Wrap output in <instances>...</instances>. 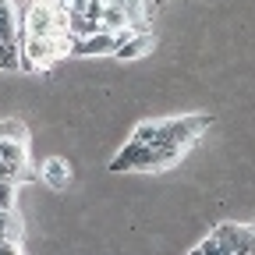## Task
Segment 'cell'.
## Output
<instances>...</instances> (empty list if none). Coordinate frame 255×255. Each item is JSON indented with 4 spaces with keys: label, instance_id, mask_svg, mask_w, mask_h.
Segmentation results:
<instances>
[{
    "label": "cell",
    "instance_id": "6da1fadb",
    "mask_svg": "<svg viewBox=\"0 0 255 255\" xmlns=\"http://www.w3.org/2000/svg\"><path fill=\"white\" fill-rule=\"evenodd\" d=\"M213 124L209 114H184V117H167V121H152V145H174L188 152L202 138V131Z\"/></svg>",
    "mask_w": 255,
    "mask_h": 255
},
{
    "label": "cell",
    "instance_id": "7a4b0ae2",
    "mask_svg": "<svg viewBox=\"0 0 255 255\" xmlns=\"http://www.w3.org/2000/svg\"><path fill=\"white\" fill-rule=\"evenodd\" d=\"M18 46H21L18 68L28 71V75H36V71L53 68L60 57L71 53V36H21Z\"/></svg>",
    "mask_w": 255,
    "mask_h": 255
},
{
    "label": "cell",
    "instance_id": "3957f363",
    "mask_svg": "<svg viewBox=\"0 0 255 255\" xmlns=\"http://www.w3.org/2000/svg\"><path fill=\"white\" fill-rule=\"evenodd\" d=\"M21 36H68L64 0H28L21 18Z\"/></svg>",
    "mask_w": 255,
    "mask_h": 255
},
{
    "label": "cell",
    "instance_id": "277c9868",
    "mask_svg": "<svg viewBox=\"0 0 255 255\" xmlns=\"http://www.w3.org/2000/svg\"><path fill=\"white\" fill-rule=\"evenodd\" d=\"M213 238L231 255H255V227L252 223H220Z\"/></svg>",
    "mask_w": 255,
    "mask_h": 255
},
{
    "label": "cell",
    "instance_id": "5b68a950",
    "mask_svg": "<svg viewBox=\"0 0 255 255\" xmlns=\"http://www.w3.org/2000/svg\"><path fill=\"white\" fill-rule=\"evenodd\" d=\"M117 39H121V32L96 28L92 36L71 39V53H75V57H114V50H117Z\"/></svg>",
    "mask_w": 255,
    "mask_h": 255
},
{
    "label": "cell",
    "instance_id": "8992f818",
    "mask_svg": "<svg viewBox=\"0 0 255 255\" xmlns=\"http://www.w3.org/2000/svg\"><path fill=\"white\" fill-rule=\"evenodd\" d=\"M152 50V32H121V39H117V50L114 57L117 60H135V57H145Z\"/></svg>",
    "mask_w": 255,
    "mask_h": 255
},
{
    "label": "cell",
    "instance_id": "52a82bcc",
    "mask_svg": "<svg viewBox=\"0 0 255 255\" xmlns=\"http://www.w3.org/2000/svg\"><path fill=\"white\" fill-rule=\"evenodd\" d=\"M21 39V21L11 0H0V43H18Z\"/></svg>",
    "mask_w": 255,
    "mask_h": 255
},
{
    "label": "cell",
    "instance_id": "ba28073f",
    "mask_svg": "<svg viewBox=\"0 0 255 255\" xmlns=\"http://www.w3.org/2000/svg\"><path fill=\"white\" fill-rule=\"evenodd\" d=\"M43 181H46L50 188H68V181H71V167H68V159H60V156L46 159V163H43Z\"/></svg>",
    "mask_w": 255,
    "mask_h": 255
},
{
    "label": "cell",
    "instance_id": "9c48e42d",
    "mask_svg": "<svg viewBox=\"0 0 255 255\" xmlns=\"http://www.w3.org/2000/svg\"><path fill=\"white\" fill-rule=\"evenodd\" d=\"M21 60V46L18 43H0V71H14Z\"/></svg>",
    "mask_w": 255,
    "mask_h": 255
},
{
    "label": "cell",
    "instance_id": "30bf717a",
    "mask_svg": "<svg viewBox=\"0 0 255 255\" xmlns=\"http://www.w3.org/2000/svg\"><path fill=\"white\" fill-rule=\"evenodd\" d=\"M0 255H21V241H11V238H0Z\"/></svg>",
    "mask_w": 255,
    "mask_h": 255
},
{
    "label": "cell",
    "instance_id": "8fae6325",
    "mask_svg": "<svg viewBox=\"0 0 255 255\" xmlns=\"http://www.w3.org/2000/svg\"><path fill=\"white\" fill-rule=\"evenodd\" d=\"M85 4H89V0H64V7H68V11H85Z\"/></svg>",
    "mask_w": 255,
    "mask_h": 255
},
{
    "label": "cell",
    "instance_id": "7c38bea8",
    "mask_svg": "<svg viewBox=\"0 0 255 255\" xmlns=\"http://www.w3.org/2000/svg\"><path fill=\"white\" fill-rule=\"evenodd\" d=\"M152 4H163V0H152Z\"/></svg>",
    "mask_w": 255,
    "mask_h": 255
}]
</instances>
